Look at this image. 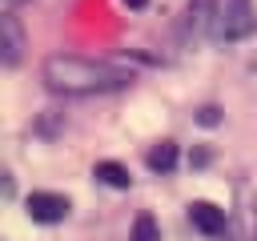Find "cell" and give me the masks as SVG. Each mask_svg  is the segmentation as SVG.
Returning a JSON list of instances; mask_svg holds the SVG:
<instances>
[{
	"mask_svg": "<svg viewBox=\"0 0 257 241\" xmlns=\"http://www.w3.org/2000/svg\"><path fill=\"white\" fill-rule=\"evenodd\" d=\"M40 76L52 92L64 96H92V92H116L133 80V72H124L120 64L108 60H88V56H72V52H56L40 64Z\"/></svg>",
	"mask_w": 257,
	"mask_h": 241,
	"instance_id": "obj_1",
	"label": "cell"
},
{
	"mask_svg": "<svg viewBox=\"0 0 257 241\" xmlns=\"http://www.w3.org/2000/svg\"><path fill=\"white\" fill-rule=\"evenodd\" d=\"M213 40H245L257 32V4L253 0H213L209 8Z\"/></svg>",
	"mask_w": 257,
	"mask_h": 241,
	"instance_id": "obj_2",
	"label": "cell"
},
{
	"mask_svg": "<svg viewBox=\"0 0 257 241\" xmlns=\"http://www.w3.org/2000/svg\"><path fill=\"white\" fill-rule=\"evenodd\" d=\"M28 217L40 225H56L68 217V197L60 193H28Z\"/></svg>",
	"mask_w": 257,
	"mask_h": 241,
	"instance_id": "obj_3",
	"label": "cell"
},
{
	"mask_svg": "<svg viewBox=\"0 0 257 241\" xmlns=\"http://www.w3.org/2000/svg\"><path fill=\"white\" fill-rule=\"evenodd\" d=\"M20 56H24V32H20L16 16L4 12L0 16V60H4V68H16Z\"/></svg>",
	"mask_w": 257,
	"mask_h": 241,
	"instance_id": "obj_4",
	"label": "cell"
},
{
	"mask_svg": "<svg viewBox=\"0 0 257 241\" xmlns=\"http://www.w3.org/2000/svg\"><path fill=\"white\" fill-rule=\"evenodd\" d=\"M189 217H193V225H197L205 237H221V233L229 229L225 209H217V205H209V201H193V205H189Z\"/></svg>",
	"mask_w": 257,
	"mask_h": 241,
	"instance_id": "obj_5",
	"label": "cell"
},
{
	"mask_svg": "<svg viewBox=\"0 0 257 241\" xmlns=\"http://www.w3.org/2000/svg\"><path fill=\"white\" fill-rule=\"evenodd\" d=\"M145 161H149V169H153V173H169V169L177 165V145H173V141H161V145H153V149H149V157H145Z\"/></svg>",
	"mask_w": 257,
	"mask_h": 241,
	"instance_id": "obj_6",
	"label": "cell"
},
{
	"mask_svg": "<svg viewBox=\"0 0 257 241\" xmlns=\"http://www.w3.org/2000/svg\"><path fill=\"white\" fill-rule=\"evenodd\" d=\"M96 177H100L104 185H112V189H128V181H133L128 169L116 165V161H100V165H96Z\"/></svg>",
	"mask_w": 257,
	"mask_h": 241,
	"instance_id": "obj_7",
	"label": "cell"
},
{
	"mask_svg": "<svg viewBox=\"0 0 257 241\" xmlns=\"http://www.w3.org/2000/svg\"><path fill=\"white\" fill-rule=\"evenodd\" d=\"M128 241H161V233H157V221L149 217V213H141L137 221H133V237Z\"/></svg>",
	"mask_w": 257,
	"mask_h": 241,
	"instance_id": "obj_8",
	"label": "cell"
},
{
	"mask_svg": "<svg viewBox=\"0 0 257 241\" xmlns=\"http://www.w3.org/2000/svg\"><path fill=\"white\" fill-rule=\"evenodd\" d=\"M245 241H257V197H253V205H249V237Z\"/></svg>",
	"mask_w": 257,
	"mask_h": 241,
	"instance_id": "obj_9",
	"label": "cell"
},
{
	"mask_svg": "<svg viewBox=\"0 0 257 241\" xmlns=\"http://www.w3.org/2000/svg\"><path fill=\"white\" fill-rule=\"evenodd\" d=\"M197 120H201V125H217V120H221V116H217V108H213V104H205V108H201V116H197Z\"/></svg>",
	"mask_w": 257,
	"mask_h": 241,
	"instance_id": "obj_10",
	"label": "cell"
},
{
	"mask_svg": "<svg viewBox=\"0 0 257 241\" xmlns=\"http://www.w3.org/2000/svg\"><path fill=\"white\" fill-rule=\"evenodd\" d=\"M124 4H128V8H145L149 0H124Z\"/></svg>",
	"mask_w": 257,
	"mask_h": 241,
	"instance_id": "obj_11",
	"label": "cell"
},
{
	"mask_svg": "<svg viewBox=\"0 0 257 241\" xmlns=\"http://www.w3.org/2000/svg\"><path fill=\"white\" fill-rule=\"evenodd\" d=\"M4 4H8V12H12V8H16V4H20V0H4Z\"/></svg>",
	"mask_w": 257,
	"mask_h": 241,
	"instance_id": "obj_12",
	"label": "cell"
}]
</instances>
